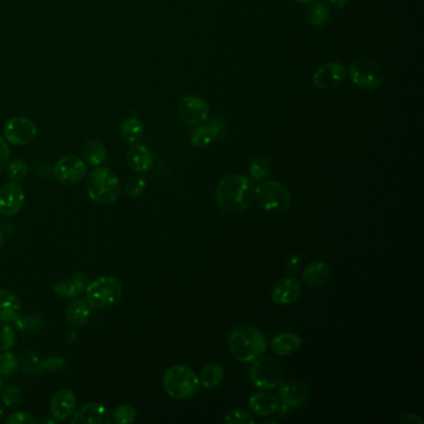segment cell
Wrapping results in <instances>:
<instances>
[{
  "label": "cell",
  "instance_id": "1",
  "mask_svg": "<svg viewBox=\"0 0 424 424\" xmlns=\"http://www.w3.org/2000/svg\"><path fill=\"white\" fill-rule=\"evenodd\" d=\"M215 200L226 214H239L255 202V186L241 173L226 174L217 184Z\"/></svg>",
  "mask_w": 424,
  "mask_h": 424
},
{
  "label": "cell",
  "instance_id": "2",
  "mask_svg": "<svg viewBox=\"0 0 424 424\" xmlns=\"http://www.w3.org/2000/svg\"><path fill=\"white\" fill-rule=\"evenodd\" d=\"M228 349L233 358L241 363H252L267 349V336L257 327L238 325L228 335Z\"/></svg>",
  "mask_w": 424,
  "mask_h": 424
},
{
  "label": "cell",
  "instance_id": "3",
  "mask_svg": "<svg viewBox=\"0 0 424 424\" xmlns=\"http://www.w3.org/2000/svg\"><path fill=\"white\" fill-rule=\"evenodd\" d=\"M86 192L89 198L97 205H114L120 197V179L110 168H96L87 176Z\"/></svg>",
  "mask_w": 424,
  "mask_h": 424
},
{
  "label": "cell",
  "instance_id": "4",
  "mask_svg": "<svg viewBox=\"0 0 424 424\" xmlns=\"http://www.w3.org/2000/svg\"><path fill=\"white\" fill-rule=\"evenodd\" d=\"M162 383L168 396L176 401L194 397L200 388L198 375L184 365L169 367L163 375Z\"/></svg>",
  "mask_w": 424,
  "mask_h": 424
},
{
  "label": "cell",
  "instance_id": "5",
  "mask_svg": "<svg viewBox=\"0 0 424 424\" xmlns=\"http://www.w3.org/2000/svg\"><path fill=\"white\" fill-rule=\"evenodd\" d=\"M86 301L94 309H110L119 304L123 295V285L115 277L96 279L86 286Z\"/></svg>",
  "mask_w": 424,
  "mask_h": 424
},
{
  "label": "cell",
  "instance_id": "6",
  "mask_svg": "<svg viewBox=\"0 0 424 424\" xmlns=\"http://www.w3.org/2000/svg\"><path fill=\"white\" fill-rule=\"evenodd\" d=\"M255 200L269 213L283 214L290 210L291 194L281 182L262 181V183L255 187Z\"/></svg>",
  "mask_w": 424,
  "mask_h": 424
},
{
  "label": "cell",
  "instance_id": "7",
  "mask_svg": "<svg viewBox=\"0 0 424 424\" xmlns=\"http://www.w3.org/2000/svg\"><path fill=\"white\" fill-rule=\"evenodd\" d=\"M249 368V380L259 389H274L284 380V367L274 357H259Z\"/></svg>",
  "mask_w": 424,
  "mask_h": 424
},
{
  "label": "cell",
  "instance_id": "8",
  "mask_svg": "<svg viewBox=\"0 0 424 424\" xmlns=\"http://www.w3.org/2000/svg\"><path fill=\"white\" fill-rule=\"evenodd\" d=\"M349 73L352 83L361 89L376 90L384 81L382 68L370 59H355L349 66Z\"/></svg>",
  "mask_w": 424,
  "mask_h": 424
},
{
  "label": "cell",
  "instance_id": "9",
  "mask_svg": "<svg viewBox=\"0 0 424 424\" xmlns=\"http://www.w3.org/2000/svg\"><path fill=\"white\" fill-rule=\"evenodd\" d=\"M279 397L281 399L280 416H286L291 408H298L304 406L310 399L311 389L309 384L301 380H288L280 383Z\"/></svg>",
  "mask_w": 424,
  "mask_h": 424
},
{
  "label": "cell",
  "instance_id": "10",
  "mask_svg": "<svg viewBox=\"0 0 424 424\" xmlns=\"http://www.w3.org/2000/svg\"><path fill=\"white\" fill-rule=\"evenodd\" d=\"M54 177L63 186H76L87 174V164L83 158L68 155L60 158L54 166Z\"/></svg>",
  "mask_w": 424,
  "mask_h": 424
},
{
  "label": "cell",
  "instance_id": "11",
  "mask_svg": "<svg viewBox=\"0 0 424 424\" xmlns=\"http://www.w3.org/2000/svg\"><path fill=\"white\" fill-rule=\"evenodd\" d=\"M37 135V127L35 122L23 116L11 119L4 126L6 140L13 146H27L35 140Z\"/></svg>",
  "mask_w": 424,
  "mask_h": 424
},
{
  "label": "cell",
  "instance_id": "12",
  "mask_svg": "<svg viewBox=\"0 0 424 424\" xmlns=\"http://www.w3.org/2000/svg\"><path fill=\"white\" fill-rule=\"evenodd\" d=\"M178 112L184 123L189 126H199L208 121L210 106L198 96L187 95L179 101Z\"/></svg>",
  "mask_w": 424,
  "mask_h": 424
},
{
  "label": "cell",
  "instance_id": "13",
  "mask_svg": "<svg viewBox=\"0 0 424 424\" xmlns=\"http://www.w3.org/2000/svg\"><path fill=\"white\" fill-rule=\"evenodd\" d=\"M25 202V192L16 182H9L0 187V214L6 217L20 212Z\"/></svg>",
  "mask_w": 424,
  "mask_h": 424
},
{
  "label": "cell",
  "instance_id": "14",
  "mask_svg": "<svg viewBox=\"0 0 424 424\" xmlns=\"http://www.w3.org/2000/svg\"><path fill=\"white\" fill-rule=\"evenodd\" d=\"M346 68L337 61L324 63L315 71L313 84L319 90L334 89L345 80Z\"/></svg>",
  "mask_w": 424,
  "mask_h": 424
},
{
  "label": "cell",
  "instance_id": "15",
  "mask_svg": "<svg viewBox=\"0 0 424 424\" xmlns=\"http://www.w3.org/2000/svg\"><path fill=\"white\" fill-rule=\"evenodd\" d=\"M303 293V285L298 279L289 277L279 280L274 285L270 298L272 303L279 306H288L296 303Z\"/></svg>",
  "mask_w": 424,
  "mask_h": 424
},
{
  "label": "cell",
  "instance_id": "16",
  "mask_svg": "<svg viewBox=\"0 0 424 424\" xmlns=\"http://www.w3.org/2000/svg\"><path fill=\"white\" fill-rule=\"evenodd\" d=\"M78 399L71 389L63 388L54 394L50 404L52 416L56 422H63L75 412Z\"/></svg>",
  "mask_w": 424,
  "mask_h": 424
},
{
  "label": "cell",
  "instance_id": "17",
  "mask_svg": "<svg viewBox=\"0 0 424 424\" xmlns=\"http://www.w3.org/2000/svg\"><path fill=\"white\" fill-rule=\"evenodd\" d=\"M111 422L112 417L109 409L96 402L85 404L71 419V424H110Z\"/></svg>",
  "mask_w": 424,
  "mask_h": 424
},
{
  "label": "cell",
  "instance_id": "18",
  "mask_svg": "<svg viewBox=\"0 0 424 424\" xmlns=\"http://www.w3.org/2000/svg\"><path fill=\"white\" fill-rule=\"evenodd\" d=\"M223 128H224V123L219 117H214L208 122L205 121V123L199 125L198 128L192 133L190 143L198 148L210 146L220 136Z\"/></svg>",
  "mask_w": 424,
  "mask_h": 424
},
{
  "label": "cell",
  "instance_id": "19",
  "mask_svg": "<svg viewBox=\"0 0 424 424\" xmlns=\"http://www.w3.org/2000/svg\"><path fill=\"white\" fill-rule=\"evenodd\" d=\"M21 314V301L14 291L0 289V321L11 324L19 320Z\"/></svg>",
  "mask_w": 424,
  "mask_h": 424
},
{
  "label": "cell",
  "instance_id": "20",
  "mask_svg": "<svg viewBox=\"0 0 424 424\" xmlns=\"http://www.w3.org/2000/svg\"><path fill=\"white\" fill-rule=\"evenodd\" d=\"M279 398L267 389H262L260 392L254 393L248 401V407L252 413L257 414L259 417H267L279 409Z\"/></svg>",
  "mask_w": 424,
  "mask_h": 424
},
{
  "label": "cell",
  "instance_id": "21",
  "mask_svg": "<svg viewBox=\"0 0 424 424\" xmlns=\"http://www.w3.org/2000/svg\"><path fill=\"white\" fill-rule=\"evenodd\" d=\"M87 277L83 272H76L70 278L63 279L54 286V291L61 298H71L84 293L87 286Z\"/></svg>",
  "mask_w": 424,
  "mask_h": 424
},
{
  "label": "cell",
  "instance_id": "22",
  "mask_svg": "<svg viewBox=\"0 0 424 424\" xmlns=\"http://www.w3.org/2000/svg\"><path fill=\"white\" fill-rule=\"evenodd\" d=\"M127 163L132 171H135V172H148L153 166L152 152L145 145L135 143V146H132L127 153Z\"/></svg>",
  "mask_w": 424,
  "mask_h": 424
},
{
  "label": "cell",
  "instance_id": "23",
  "mask_svg": "<svg viewBox=\"0 0 424 424\" xmlns=\"http://www.w3.org/2000/svg\"><path fill=\"white\" fill-rule=\"evenodd\" d=\"M303 339L295 332H280L272 340V350L279 356L293 355L301 349Z\"/></svg>",
  "mask_w": 424,
  "mask_h": 424
},
{
  "label": "cell",
  "instance_id": "24",
  "mask_svg": "<svg viewBox=\"0 0 424 424\" xmlns=\"http://www.w3.org/2000/svg\"><path fill=\"white\" fill-rule=\"evenodd\" d=\"M331 267L322 260L310 262L303 272V281L310 288H321L329 280Z\"/></svg>",
  "mask_w": 424,
  "mask_h": 424
},
{
  "label": "cell",
  "instance_id": "25",
  "mask_svg": "<svg viewBox=\"0 0 424 424\" xmlns=\"http://www.w3.org/2000/svg\"><path fill=\"white\" fill-rule=\"evenodd\" d=\"M83 159L86 164L92 167H99L106 162L107 158V150L102 142L97 140H89L85 142L83 146Z\"/></svg>",
  "mask_w": 424,
  "mask_h": 424
},
{
  "label": "cell",
  "instance_id": "26",
  "mask_svg": "<svg viewBox=\"0 0 424 424\" xmlns=\"http://www.w3.org/2000/svg\"><path fill=\"white\" fill-rule=\"evenodd\" d=\"M224 378H226L224 367L218 362H210L207 366L203 367L199 376V381H200V386H203L207 389H213L219 387Z\"/></svg>",
  "mask_w": 424,
  "mask_h": 424
},
{
  "label": "cell",
  "instance_id": "27",
  "mask_svg": "<svg viewBox=\"0 0 424 424\" xmlns=\"http://www.w3.org/2000/svg\"><path fill=\"white\" fill-rule=\"evenodd\" d=\"M90 315H91L90 305L83 298H75L66 309V319L68 324L73 327L85 325L89 321Z\"/></svg>",
  "mask_w": 424,
  "mask_h": 424
},
{
  "label": "cell",
  "instance_id": "28",
  "mask_svg": "<svg viewBox=\"0 0 424 424\" xmlns=\"http://www.w3.org/2000/svg\"><path fill=\"white\" fill-rule=\"evenodd\" d=\"M143 132H145V126H143L141 120L137 119L136 116L128 117L121 125V137L127 143H133V145L137 143L143 136Z\"/></svg>",
  "mask_w": 424,
  "mask_h": 424
},
{
  "label": "cell",
  "instance_id": "29",
  "mask_svg": "<svg viewBox=\"0 0 424 424\" xmlns=\"http://www.w3.org/2000/svg\"><path fill=\"white\" fill-rule=\"evenodd\" d=\"M272 168V158L267 157L265 155H259L253 158L249 163V174L254 181L262 182V181H265L267 176L270 174Z\"/></svg>",
  "mask_w": 424,
  "mask_h": 424
},
{
  "label": "cell",
  "instance_id": "30",
  "mask_svg": "<svg viewBox=\"0 0 424 424\" xmlns=\"http://www.w3.org/2000/svg\"><path fill=\"white\" fill-rule=\"evenodd\" d=\"M330 19V9L324 1H313L308 9V20L315 28L324 27Z\"/></svg>",
  "mask_w": 424,
  "mask_h": 424
},
{
  "label": "cell",
  "instance_id": "31",
  "mask_svg": "<svg viewBox=\"0 0 424 424\" xmlns=\"http://www.w3.org/2000/svg\"><path fill=\"white\" fill-rule=\"evenodd\" d=\"M8 176L11 182H23L29 176V167L27 162L20 158H16L11 163H8Z\"/></svg>",
  "mask_w": 424,
  "mask_h": 424
},
{
  "label": "cell",
  "instance_id": "32",
  "mask_svg": "<svg viewBox=\"0 0 424 424\" xmlns=\"http://www.w3.org/2000/svg\"><path fill=\"white\" fill-rule=\"evenodd\" d=\"M137 412L131 404H121L112 413V420L117 424H131L136 420Z\"/></svg>",
  "mask_w": 424,
  "mask_h": 424
},
{
  "label": "cell",
  "instance_id": "33",
  "mask_svg": "<svg viewBox=\"0 0 424 424\" xmlns=\"http://www.w3.org/2000/svg\"><path fill=\"white\" fill-rule=\"evenodd\" d=\"M16 331L6 322H0V352L11 350L16 345Z\"/></svg>",
  "mask_w": 424,
  "mask_h": 424
},
{
  "label": "cell",
  "instance_id": "34",
  "mask_svg": "<svg viewBox=\"0 0 424 424\" xmlns=\"http://www.w3.org/2000/svg\"><path fill=\"white\" fill-rule=\"evenodd\" d=\"M19 367V358L11 352L3 351L0 353V376H8L16 371Z\"/></svg>",
  "mask_w": 424,
  "mask_h": 424
},
{
  "label": "cell",
  "instance_id": "35",
  "mask_svg": "<svg viewBox=\"0 0 424 424\" xmlns=\"http://www.w3.org/2000/svg\"><path fill=\"white\" fill-rule=\"evenodd\" d=\"M224 422L228 424H253L255 423V418L246 409L236 408L226 413Z\"/></svg>",
  "mask_w": 424,
  "mask_h": 424
},
{
  "label": "cell",
  "instance_id": "36",
  "mask_svg": "<svg viewBox=\"0 0 424 424\" xmlns=\"http://www.w3.org/2000/svg\"><path fill=\"white\" fill-rule=\"evenodd\" d=\"M146 186V179L143 178V177H140V176H136V177H132L131 179H128L125 190H126V194L128 197L136 198V197H140L145 192Z\"/></svg>",
  "mask_w": 424,
  "mask_h": 424
},
{
  "label": "cell",
  "instance_id": "37",
  "mask_svg": "<svg viewBox=\"0 0 424 424\" xmlns=\"http://www.w3.org/2000/svg\"><path fill=\"white\" fill-rule=\"evenodd\" d=\"M1 399H3V404H6V407L16 408L21 404V399H23L21 391L16 387L6 388L3 391V394H1Z\"/></svg>",
  "mask_w": 424,
  "mask_h": 424
},
{
  "label": "cell",
  "instance_id": "38",
  "mask_svg": "<svg viewBox=\"0 0 424 424\" xmlns=\"http://www.w3.org/2000/svg\"><path fill=\"white\" fill-rule=\"evenodd\" d=\"M6 424H37V419L28 412H16L6 419Z\"/></svg>",
  "mask_w": 424,
  "mask_h": 424
},
{
  "label": "cell",
  "instance_id": "39",
  "mask_svg": "<svg viewBox=\"0 0 424 424\" xmlns=\"http://www.w3.org/2000/svg\"><path fill=\"white\" fill-rule=\"evenodd\" d=\"M11 158V150L6 140L0 136V172L8 166Z\"/></svg>",
  "mask_w": 424,
  "mask_h": 424
},
{
  "label": "cell",
  "instance_id": "40",
  "mask_svg": "<svg viewBox=\"0 0 424 424\" xmlns=\"http://www.w3.org/2000/svg\"><path fill=\"white\" fill-rule=\"evenodd\" d=\"M398 422H399V423L422 424L423 423V419L420 418L418 414L406 413L402 416V418L399 419Z\"/></svg>",
  "mask_w": 424,
  "mask_h": 424
},
{
  "label": "cell",
  "instance_id": "41",
  "mask_svg": "<svg viewBox=\"0 0 424 424\" xmlns=\"http://www.w3.org/2000/svg\"><path fill=\"white\" fill-rule=\"evenodd\" d=\"M300 264H301V258L298 257V254H293V257L289 259L288 267H286L289 272H298Z\"/></svg>",
  "mask_w": 424,
  "mask_h": 424
},
{
  "label": "cell",
  "instance_id": "42",
  "mask_svg": "<svg viewBox=\"0 0 424 424\" xmlns=\"http://www.w3.org/2000/svg\"><path fill=\"white\" fill-rule=\"evenodd\" d=\"M325 1H329L330 4L335 6L339 9H342V8H345L349 4V0H325Z\"/></svg>",
  "mask_w": 424,
  "mask_h": 424
},
{
  "label": "cell",
  "instance_id": "43",
  "mask_svg": "<svg viewBox=\"0 0 424 424\" xmlns=\"http://www.w3.org/2000/svg\"><path fill=\"white\" fill-rule=\"evenodd\" d=\"M293 1H296L298 4H309V3H313L315 0H293Z\"/></svg>",
  "mask_w": 424,
  "mask_h": 424
},
{
  "label": "cell",
  "instance_id": "44",
  "mask_svg": "<svg viewBox=\"0 0 424 424\" xmlns=\"http://www.w3.org/2000/svg\"><path fill=\"white\" fill-rule=\"evenodd\" d=\"M3 244H4V236H3V233L0 231V249L3 248Z\"/></svg>",
  "mask_w": 424,
  "mask_h": 424
},
{
  "label": "cell",
  "instance_id": "45",
  "mask_svg": "<svg viewBox=\"0 0 424 424\" xmlns=\"http://www.w3.org/2000/svg\"><path fill=\"white\" fill-rule=\"evenodd\" d=\"M267 423L277 424V420H272V419H265V420H262V424H267Z\"/></svg>",
  "mask_w": 424,
  "mask_h": 424
},
{
  "label": "cell",
  "instance_id": "46",
  "mask_svg": "<svg viewBox=\"0 0 424 424\" xmlns=\"http://www.w3.org/2000/svg\"><path fill=\"white\" fill-rule=\"evenodd\" d=\"M3 416H4V408H3V406H1V404H0V419H1Z\"/></svg>",
  "mask_w": 424,
  "mask_h": 424
},
{
  "label": "cell",
  "instance_id": "47",
  "mask_svg": "<svg viewBox=\"0 0 424 424\" xmlns=\"http://www.w3.org/2000/svg\"><path fill=\"white\" fill-rule=\"evenodd\" d=\"M1 388H3V380L0 377V391H1Z\"/></svg>",
  "mask_w": 424,
  "mask_h": 424
}]
</instances>
